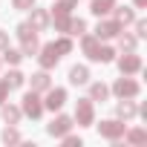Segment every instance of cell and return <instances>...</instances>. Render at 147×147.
Returning a JSON list of instances; mask_svg holds the SVG:
<instances>
[{
  "mask_svg": "<svg viewBox=\"0 0 147 147\" xmlns=\"http://www.w3.org/2000/svg\"><path fill=\"white\" fill-rule=\"evenodd\" d=\"M0 107H3V121H6V124H18V121H20V115H23L20 107H15V104H9V101L0 104Z\"/></svg>",
  "mask_w": 147,
  "mask_h": 147,
  "instance_id": "e0dca14e",
  "label": "cell"
},
{
  "mask_svg": "<svg viewBox=\"0 0 147 147\" xmlns=\"http://www.w3.org/2000/svg\"><path fill=\"white\" fill-rule=\"evenodd\" d=\"M3 81L9 84V90H18V87H23V84H26V75H23V72H20V69H12V72H9V75L3 78Z\"/></svg>",
  "mask_w": 147,
  "mask_h": 147,
  "instance_id": "ac0fdd59",
  "label": "cell"
},
{
  "mask_svg": "<svg viewBox=\"0 0 147 147\" xmlns=\"http://www.w3.org/2000/svg\"><path fill=\"white\" fill-rule=\"evenodd\" d=\"M133 3H136V9H144V6H147V0H133Z\"/></svg>",
  "mask_w": 147,
  "mask_h": 147,
  "instance_id": "e575fe53",
  "label": "cell"
},
{
  "mask_svg": "<svg viewBox=\"0 0 147 147\" xmlns=\"http://www.w3.org/2000/svg\"><path fill=\"white\" fill-rule=\"evenodd\" d=\"M55 49H58L61 55H69V52H72V40H69V38H58V40H55Z\"/></svg>",
  "mask_w": 147,
  "mask_h": 147,
  "instance_id": "f1b7e54d",
  "label": "cell"
},
{
  "mask_svg": "<svg viewBox=\"0 0 147 147\" xmlns=\"http://www.w3.org/2000/svg\"><path fill=\"white\" fill-rule=\"evenodd\" d=\"M124 26L113 18V20H101L98 26H95V38L98 40H110V38H118V32H121Z\"/></svg>",
  "mask_w": 147,
  "mask_h": 147,
  "instance_id": "8992f818",
  "label": "cell"
},
{
  "mask_svg": "<svg viewBox=\"0 0 147 147\" xmlns=\"http://www.w3.org/2000/svg\"><path fill=\"white\" fill-rule=\"evenodd\" d=\"M98 127V136L101 138H110V141H118L121 136H124V121H101V124H95Z\"/></svg>",
  "mask_w": 147,
  "mask_h": 147,
  "instance_id": "5b68a950",
  "label": "cell"
},
{
  "mask_svg": "<svg viewBox=\"0 0 147 147\" xmlns=\"http://www.w3.org/2000/svg\"><path fill=\"white\" fill-rule=\"evenodd\" d=\"M113 9H115V0H92V3H90V12L95 18H107Z\"/></svg>",
  "mask_w": 147,
  "mask_h": 147,
  "instance_id": "5bb4252c",
  "label": "cell"
},
{
  "mask_svg": "<svg viewBox=\"0 0 147 147\" xmlns=\"http://www.w3.org/2000/svg\"><path fill=\"white\" fill-rule=\"evenodd\" d=\"M38 52H40V55H38V61H40V66H43V69H52V66H58V61H61V52L55 49V43H46V46H40Z\"/></svg>",
  "mask_w": 147,
  "mask_h": 147,
  "instance_id": "9c48e42d",
  "label": "cell"
},
{
  "mask_svg": "<svg viewBox=\"0 0 147 147\" xmlns=\"http://www.w3.org/2000/svg\"><path fill=\"white\" fill-rule=\"evenodd\" d=\"M136 43H138V38H136V35H127V32H118V46H121L124 52H136Z\"/></svg>",
  "mask_w": 147,
  "mask_h": 147,
  "instance_id": "ffe728a7",
  "label": "cell"
},
{
  "mask_svg": "<svg viewBox=\"0 0 147 147\" xmlns=\"http://www.w3.org/2000/svg\"><path fill=\"white\" fill-rule=\"evenodd\" d=\"M15 35H18V40H20V52L23 55H38V49H40V40H38V32L29 26V23H20L18 29H15Z\"/></svg>",
  "mask_w": 147,
  "mask_h": 147,
  "instance_id": "6da1fadb",
  "label": "cell"
},
{
  "mask_svg": "<svg viewBox=\"0 0 147 147\" xmlns=\"http://www.w3.org/2000/svg\"><path fill=\"white\" fill-rule=\"evenodd\" d=\"M75 121H78V127H92L95 124V110H92L90 98H78V104H75Z\"/></svg>",
  "mask_w": 147,
  "mask_h": 147,
  "instance_id": "7a4b0ae2",
  "label": "cell"
},
{
  "mask_svg": "<svg viewBox=\"0 0 147 147\" xmlns=\"http://www.w3.org/2000/svg\"><path fill=\"white\" fill-rule=\"evenodd\" d=\"M69 20H72L69 15H52L49 18V23L55 26V32H69Z\"/></svg>",
  "mask_w": 147,
  "mask_h": 147,
  "instance_id": "44dd1931",
  "label": "cell"
},
{
  "mask_svg": "<svg viewBox=\"0 0 147 147\" xmlns=\"http://www.w3.org/2000/svg\"><path fill=\"white\" fill-rule=\"evenodd\" d=\"M118 69H121V75H136V72L141 69V55L136 52H127L118 58Z\"/></svg>",
  "mask_w": 147,
  "mask_h": 147,
  "instance_id": "ba28073f",
  "label": "cell"
},
{
  "mask_svg": "<svg viewBox=\"0 0 147 147\" xmlns=\"http://www.w3.org/2000/svg\"><path fill=\"white\" fill-rule=\"evenodd\" d=\"M15 3V9H20V12H29L32 6H35V0H12Z\"/></svg>",
  "mask_w": 147,
  "mask_h": 147,
  "instance_id": "4dcf8cb0",
  "label": "cell"
},
{
  "mask_svg": "<svg viewBox=\"0 0 147 147\" xmlns=\"http://www.w3.org/2000/svg\"><path fill=\"white\" fill-rule=\"evenodd\" d=\"M113 92L118 95V98H136L138 92H141V87H138V81H133V78H118L115 84H113Z\"/></svg>",
  "mask_w": 147,
  "mask_h": 147,
  "instance_id": "3957f363",
  "label": "cell"
},
{
  "mask_svg": "<svg viewBox=\"0 0 147 147\" xmlns=\"http://www.w3.org/2000/svg\"><path fill=\"white\" fill-rule=\"evenodd\" d=\"M124 133H127V130H124ZM127 141H130V144H144V141H147V133H144V130H130V133H127Z\"/></svg>",
  "mask_w": 147,
  "mask_h": 147,
  "instance_id": "4316f807",
  "label": "cell"
},
{
  "mask_svg": "<svg viewBox=\"0 0 147 147\" xmlns=\"http://www.w3.org/2000/svg\"><path fill=\"white\" fill-rule=\"evenodd\" d=\"M3 58H6L9 63H20V61H23V52H20V49H9V46H6V49H3Z\"/></svg>",
  "mask_w": 147,
  "mask_h": 147,
  "instance_id": "83f0119b",
  "label": "cell"
},
{
  "mask_svg": "<svg viewBox=\"0 0 147 147\" xmlns=\"http://www.w3.org/2000/svg\"><path fill=\"white\" fill-rule=\"evenodd\" d=\"M136 113H138V107H136L130 98H121V104H115V115H118V118H124V121H127V118H133Z\"/></svg>",
  "mask_w": 147,
  "mask_h": 147,
  "instance_id": "2e32d148",
  "label": "cell"
},
{
  "mask_svg": "<svg viewBox=\"0 0 147 147\" xmlns=\"http://www.w3.org/2000/svg\"><path fill=\"white\" fill-rule=\"evenodd\" d=\"M0 138H3V144H20V141H23L20 133H18L15 127H6L3 133H0Z\"/></svg>",
  "mask_w": 147,
  "mask_h": 147,
  "instance_id": "cb8c5ba5",
  "label": "cell"
},
{
  "mask_svg": "<svg viewBox=\"0 0 147 147\" xmlns=\"http://www.w3.org/2000/svg\"><path fill=\"white\" fill-rule=\"evenodd\" d=\"M113 58H115V49L113 46H98V52H95V61L98 63H110Z\"/></svg>",
  "mask_w": 147,
  "mask_h": 147,
  "instance_id": "d4e9b609",
  "label": "cell"
},
{
  "mask_svg": "<svg viewBox=\"0 0 147 147\" xmlns=\"http://www.w3.org/2000/svg\"><path fill=\"white\" fill-rule=\"evenodd\" d=\"M75 6H78V0H58L55 9H52V15H69Z\"/></svg>",
  "mask_w": 147,
  "mask_h": 147,
  "instance_id": "7402d4cb",
  "label": "cell"
},
{
  "mask_svg": "<svg viewBox=\"0 0 147 147\" xmlns=\"http://www.w3.org/2000/svg\"><path fill=\"white\" fill-rule=\"evenodd\" d=\"M0 63H3V61H0Z\"/></svg>",
  "mask_w": 147,
  "mask_h": 147,
  "instance_id": "d590c367",
  "label": "cell"
},
{
  "mask_svg": "<svg viewBox=\"0 0 147 147\" xmlns=\"http://www.w3.org/2000/svg\"><path fill=\"white\" fill-rule=\"evenodd\" d=\"M107 95H110V90L104 84H92L90 87V101H107Z\"/></svg>",
  "mask_w": 147,
  "mask_h": 147,
  "instance_id": "603a6c76",
  "label": "cell"
},
{
  "mask_svg": "<svg viewBox=\"0 0 147 147\" xmlns=\"http://www.w3.org/2000/svg\"><path fill=\"white\" fill-rule=\"evenodd\" d=\"M63 101H66V90L63 87H49L46 90V101H43V110H61L63 107Z\"/></svg>",
  "mask_w": 147,
  "mask_h": 147,
  "instance_id": "52a82bcc",
  "label": "cell"
},
{
  "mask_svg": "<svg viewBox=\"0 0 147 147\" xmlns=\"http://www.w3.org/2000/svg\"><path fill=\"white\" fill-rule=\"evenodd\" d=\"M69 84H72V87L90 84V69H87V66H81V63H78V66H72V69H69Z\"/></svg>",
  "mask_w": 147,
  "mask_h": 147,
  "instance_id": "7c38bea8",
  "label": "cell"
},
{
  "mask_svg": "<svg viewBox=\"0 0 147 147\" xmlns=\"http://www.w3.org/2000/svg\"><path fill=\"white\" fill-rule=\"evenodd\" d=\"M98 46H101V43H98V38H95V35H87V32L81 35V49H84V55H87L90 61H95Z\"/></svg>",
  "mask_w": 147,
  "mask_h": 147,
  "instance_id": "4fadbf2b",
  "label": "cell"
},
{
  "mask_svg": "<svg viewBox=\"0 0 147 147\" xmlns=\"http://www.w3.org/2000/svg\"><path fill=\"white\" fill-rule=\"evenodd\" d=\"M29 12H32V18H29V26H32L35 32H43V29L49 26V12H46V9H35V6H32Z\"/></svg>",
  "mask_w": 147,
  "mask_h": 147,
  "instance_id": "8fae6325",
  "label": "cell"
},
{
  "mask_svg": "<svg viewBox=\"0 0 147 147\" xmlns=\"http://www.w3.org/2000/svg\"><path fill=\"white\" fill-rule=\"evenodd\" d=\"M6 46H9V35H6V32H0V52H3Z\"/></svg>",
  "mask_w": 147,
  "mask_h": 147,
  "instance_id": "836d02e7",
  "label": "cell"
},
{
  "mask_svg": "<svg viewBox=\"0 0 147 147\" xmlns=\"http://www.w3.org/2000/svg\"><path fill=\"white\" fill-rule=\"evenodd\" d=\"M136 23V38H147V20H133Z\"/></svg>",
  "mask_w": 147,
  "mask_h": 147,
  "instance_id": "f546056e",
  "label": "cell"
},
{
  "mask_svg": "<svg viewBox=\"0 0 147 147\" xmlns=\"http://www.w3.org/2000/svg\"><path fill=\"white\" fill-rule=\"evenodd\" d=\"M20 113H23V115H29V118H40V115H43V101L38 98V92H35V90L23 95V107H20Z\"/></svg>",
  "mask_w": 147,
  "mask_h": 147,
  "instance_id": "277c9868",
  "label": "cell"
},
{
  "mask_svg": "<svg viewBox=\"0 0 147 147\" xmlns=\"http://www.w3.org/2000/svg\"><path fill=\"white\" fill-rule=\"evenodd\" d=\"M61 138H63L66 147H81V138H78V136H69V133H66V136H61Z\"/></svg>",
  "mask_w": 147,
  "mask_h": 147,
  "instance_id": "1f68e13d",
  "label": "cell"
},
{
  "mask_svg": "<svg viewBox=\"0 0 147 147\" xmlns=\"http://www.w3.org/2000/svg\"><path fill=\"white\" fill-rule=\"evenodd\" d=\"M49 87H52V78L46 75V69H40V72L32 75V90H35V92H46Z\"/></svg>",
  "mask_w": 147,
  "mask_h": 147,
  "instance_id": "9a60e30c",
  "label": "cell"
},
{
  "mask_svg": "<svg viewBox=\"0 0 147 147\" xmlns=\"http://www.w3.org/2000/svg\"><path fill=\"white\" fill-rule=\"evenodd\" d=\"M6 98H9V84L0 81V104H6Z\"/></svg>",
  "mask_w": 147,
  "mask_h": 147,
  "instance_id": "d6a6232c",
  "label": "cell"
},
{
  "mask_svg": "<svg viewBox=\"0 0 147 147\" xmlns=\"http://www.w3.org/2000/svg\"><path fill=\"white\" fill-rule=\"evenodd\" d=\"M113 12H115V20H118L121 26H127V23H133V20H136V12H133V9H127V6H121V9L115 6Z\"/></svg>",
  "mask_w": 147,
  "mask_h": 147,
  "instance_id": "d6986e66",
  "label": "cell"
},
{
  "mask_svg": "<svg viewBox=\"0 0 147 147\" xmlns=\"http://www.w3.org/2000/svg\"><path fill=\"white\" fill-rule=\"evenodd\" d=\"M69 130H72V118H69V115H55V118H52V124L46 127V133H49V136H58V138H61V136H66Z\"/></svg>",
  "mask_w": 147,
  "mask_h": 147,
  "instance_id": "30bf717a",
  "label": "cell"
},
{
  "mask_svg": "<svg viewBox=\"0 0 147 147\" xmlns=\"http://www.w3.org/2000/svg\"><path fill=\"white\" fill-rule=\"evenodd\" d=\"M84 32H87V20H81V18L69 20V35H84Z\"/></svg>",
  "mask_w": 147,
  "mask_h": 147,
  "instance_id": "484cf974",
  "label": "cell"
}]
</instances>
